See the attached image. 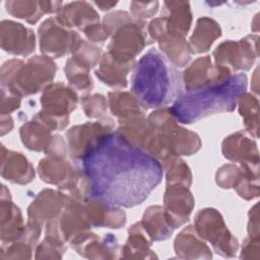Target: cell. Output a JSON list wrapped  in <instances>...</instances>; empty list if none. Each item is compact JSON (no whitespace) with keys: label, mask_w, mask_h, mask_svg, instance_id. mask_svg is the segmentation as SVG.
I'll list each match as a JSON object with an SVG mask.
<instances>
[{"label":"cell","mask_w":260,"mask_h":260,"mask_svg":"<svg viewBox=\"0 0 260 260\" xmlns=\"http://www.w3.org/2000/svg\"><path fill=\"white\" fill-rule=\"evenodd\" d=\"M80 161L89 198L119 207L141 204L164 175L157 158L131 144L117 129L102 137Z\"/></svg>","instance_id":"obj_1"},{"label":"cell","mask_w":260,"mask_h":260,"mask_svg":"<svg viewBox=\"0 0 260 260\" xmlns=\"http://www.w3.org/2000/svg\"><path fill=\"white\" fill-rule=\"evenodd\" d=\"M131 92L147 109L167 108L182 93V76L157 49L148 50L132 69Z\"/></svg>","instance_id":"obj_2"},{"label":"cell","mask_w":260,"mask_h":260,"mask_svg":"<svg viewBox=\"0 0 260 260\" xmlns=\"http://www.w3.org/2000/svg\"><path fill=\"white\" fill-rule=\"evenodd\" d=\"M248 80L244 73H234L228 78L182 92L169 108L182 124H192L208 116L233 112L239 98L246 92Z\"/></svg>","instance_id":"obj_3"},{"label":"cell","mask_w":260,"mask_h":260,"mask_svg":"<svg viewBox=\"0 0 260 260\" xmlns=\"http://www.w3.org/2000/svg\"><path fill=\"white\" fill-rule=\"evenodd\" d=\"M57 66L52 58L45 55L4 62L0 71L1 88L19 96H28L43 91L52 83Z\"/></svg>","instance_id":"obj_4"},{"label":"cell","mask_w":260,"mask_h":260,"mask_svg":"<svg viewBox=\"0 0 260 260\" xmlns=\"http://www.w3.org/2000/svg\"><path fill=\"white\" fill-rule=\"evenodd\" d=\"M102 24L111 38L107 52L120 62L135 63L136 56L153 43L146 23L126 11L116 10L107 14Z\"/></svg>","instance_id":"obj_5"},{"label":"cell","mask_w":260,"mask_h":260,"mask_svg":"<svg viewBox=\"0 0 260 260\" xmlns=\"http://www.w3.org/2000/svg\"><path fill=\"white\" fill-rule=\"evenodd\" d=\"M147 120L156 129L168 156L192 155L201 148L199 135L181 126L168 107L154 110Z\"/></svg>","instance_id":"obj_6"},{"label":"cell","mask_w":260,"mask_h":260,"mask_svg":"<svg viewBox=\"0 0 260 260\" xmlns=\"http://www.w3.org/2000/svg\"><path fill=\"white\" fill-rule=\"evenodd\" d=\"M40 103L42 109L34 117L52 131H60L68 126L69 115L77 108L78 95L71 86L52 82L42 91Z\"/></svg>","instance_id":"obj_7"},{"label":"cell","mask_w":260,"mask_h":260,"mask_svg":"<svg viewBox=\"0 0 260 260\" xmlns=\"http://www.w3.org/2000/svg\"><path fill=\"white\" fill-rule=\"evenodd\" d=\"M193 226L201 239L211 244L216 254L224 258L236 256L239 249L238 240L231 233L217 209L206 207L198 210Z\"/></svg>","instance_id":"obj_8"},{"label":"cell","mask_w":260,"mask_h":260,"mask_svg":"<svg viewBox=\"0 0 260 260\" xmlns=\"http://www.w3.org/2000/svg\"><path fill=\"white\" fill-rule=\"evenodd\" d=\"M257 35H249L239 41H224L212 53L215 65L236 71H248L258 57Z\"/></svg>","instance_id":"obj_9"},{"label":"cell","mask_w":260,"mask_h":260,"mask_svg":"<svg viewBox=\"0 0 260 260\" xmlns=\"http://www.w3.org/2000/svg\"><path fill=\"white\" fill-rule=\"evenodd\" d=\"M115 122L109 117L71 127L67 133L68 154L73 160H81L84 154L106 134L112 132Z\"/></svg>","instance_id":"obj_10"},{"label":"cell","mask_w":260,"mask_h":260,"mask_svg":"<svg viewBox=\"0 0 260 260\" xmlns=\"http://www.w3.org/2000/svg\"><path fill=\"white\" fill-rule=\"evenodd\" d=\"M78 36L76 31L61 25L55 17H49L38 28L40 50L50 58H61L71 53Z\"/></svg>","instance_id":"obj_11"},{"label":"cell","mask_w":260,"mask_h":260,"mask_svg":"<svg viewBox=\"0 0 260 260\" xmlns=\"http://www.w3.org/2000/svg\"><path fill=\"white\" fill-rule=\"evenodd\" d=\"M68 244L78 255L87 259H116L121 255L119 242L113 234L100 237L88 230L75 235Z\"/></svg>","instance_id":"obj_12"},{"label":"cell","mask_w":260,"mask_h":260,"mask_svg":"<svg viewBox=\"0 0 260 260\" xmlns=\"http://www.w3.org/2000/svg\"><path fill=\"white\" fill-rule=\"evenodd\" d=\"M149 38L156 42L160 53L168 60L178 67H183L188 64L191 58V52L188 42L185 38H175L166 32L165 20L161 16L152 19L147 25Z\"/></svg>","instance_id":"obj_13"},{"label":"cell","mask_w":260,"mask_h":260,"mask_svg":"<svg viewBox=\"0 0 260 260\" xmlns=\"http://www.w3.org/2000/svg\"><path fill=\"white\" fill-rule=\"evenodd\" d=\"M194 203V197L189 187L179 184L166 185L162 207L166 218L174 230L189 220Z\"/></svg>","instance_id":"obj_14"},{"label":"cell","mask_w":260,"mask_h":260,"mask_svg":"<svg viewBox=\"0 0 260 260\" xmlns=\"http://www.w3.org/2000/svg\"><path fill=\"white\" fill-rule=\"evenodd\" d=\"M67 194L60 190L44 189L36 195L27 207V221L44 228L45 224L58 218L64 208Z\"/></svg>","instance_id":"obj_15"},{"label":"cell","mask_w":260,"mask_h":260,"mask_svg":"<svg viewBox=\"0 0 260 260\" xmlns=\"http://www.w3.org/2000/svg\"><path fill=\"white\" fill-rule=\"evenodd\" d=\"M232 73L229 69L215 65L211 57L206 55L194 60L183 72L182 81L186 91L193 90L204 85L221 81Z\"/></svg>","instance_id":"obj_16"},{"label":"cell","mask_w":260,"mask_h":260,"mask_svg":"<svg viewBox=\"0 0 260 260\" xmlns=\"http://www.w3.org/2000/svg\"><path fill=\"white\" fill-rule=\"evenodd\" d=\"M253 138L244 130L229 135L221 143L223 156L240 166L259 169V151Z\"/></svg>","instance_id":"obj_17"},{"label":"cell","mask_w":260,"mask_h":260,"mask_svg":"<svg viewBox=\"0 0 260 260\" xmlns=\"http://www.w3.org/2000/svg\"><path fill=\"white\" fill-rule=\"evenodd\" d=\"M0 45L10 55L26 57L36 48L34 31L13 20H2L0 23Z\"/></svg>","instance_id":"obj_18"},{"label":"cell","mask_w":260,"mask_h":260,"mask_svg":"<svg viewBox=\"0 0 260 260\" xmlns=\"http://www.w3.org/2000/svg\"><path fill=\"white\" fill-rule=\"evenodd\" d=\"M26 223L18 206L13 203L9 190L5 185L1 187L0 195V239L1 243L19 240L25 233Z\"/></svg>","instance_id":"obj_19"},{"label":"cell","mask_w":260,"mask_h":260,"mask_svg":"<svg viewBox=\"0 0 260 260\" xmlns=\"http://www.w3.org/2000/svg\"><path fill=\"white\" fill-rule=\"evenodd\" d=\"M1 176L12 184L26 185L35 178V169L21 152L1 145Z\"/></svg>","instance_id":"obj_20"},{"label":"cell","mask_w":260,"mask_h":260,"mask_svg":"<svg viewBox=\"0 0 260 260\" xmlns=\"http://www.w3.org/2000/svg\"><path fill=\"white\" fill-rule=\"evenodd\" d=\"M83 201L67 194L64 208L58 218L61 232L67 243L75 235L92 228L88 221Z\"/></svg>","instance_id":"obj_21"},{"label":"cell","mask_w":260,"mask_h":260,"mask_svg":"<svg viewBox=\"0 0 260 260\" xmlns=\"http://www.w3.org/2000/svg\"><path fill=\"white\" fill-rule=\"evenodd\" d=\"M83 202L91 226L120 229L126 224V213L121 207L95 198H87Z\"/></svg>","instance_id":"obj_22"},{"label":"cell","mask_w":260,"mask_h":260,"mask_svg":"<svg viewBox=\"0 0 260 260\" xmlns=\"http://www.w3.org/2000/svg\"><path fill=\"white\" fill-rule=\"evenodd\" d=\"M166 32L175 38H185L192 24L190 3L186 1H166L162 3L161 15Z\"/></svg>","instance_id":"obj_23"},{"label":"cell","mask_w":260,"mask_h":260,"mask_svg":"<svg viewBox=\"0 0 260 260\" xmlns=\"http://www.w3.org/2000/svg\"><path fill=\"white\" fill-rule=\"evenodd\" d=\"M57 21L66 28H78L81 31L100 21V15L95 9L85 1H74L63 5L57 12Z\"/></svg>","instance_id":"obj_24"},{"label":"cell","mask_w":260,"mask_h":260,"mask_svg":"<svg viewBox=\"0 0 260 260\" xmlns=\"http://www.w3.org/2000/svg\"><path fill=\"white\" fill-rule=\"evenodd\" d=\"M174 249L180 259H211L212 253L205 241L196 233L193 225L184 228L175 238Z\"/></svg>","instance_id":"obj_25"},{"label":"cell","mask_w":260,"mask_h":260,"mask_svg":"<svg viewBox=\"0 0 260 260\" xmlns=\"http://www.w3.org/2000/svg\"><path fill=\"white\" fill-rule=\"evenodd\" d=\"M135 63H123L113 58L108 52L104 53L94 70L95 76L106 85L113 88H125L127 76Z\"/></svg>","instance_id":"obj_26"},{"label":"cell","mask_w":260,"mask_h":260,"mask_svg":"<svg viewBox=\"0 0 260 260\" xmlns=\"http://www.w3.org/2000/svg\"><path fill=\"white\" fill-rule=\"evenodd\" d=\"M153 241L149 238L140 221L128 229V239L121 248L120 258L154 259L157 255L150 249Z\"/></svg>","instance_id":"obj_27"},{"label":"cell","mask_w":260,"mask_h":260,"mask_svg":"<svg viewBox=\"0 0 260 260\" xmlns=\"http://www.w3.org/2000/svg\"><path fill=\"white\" fill-rule=\"evenodd\" d=\"M221 37V27L213 18L203 16L197 19L188 45L191 54H202L209 51L214 41Z\"/></svg>","instance_id":"obj_28"},{"label":"cell","mask_w":260,"mask_h":260,"mask_svg":"<svg viewBox=\"0 0 260 260\" xmlns=\"http://www.w3.org/2000/svg\"><path fill=\"white\" fill-rule=\"evenodd\" d=\"M19 136L27 149L39 152H45L53 138L52 130L35 117L20 127Z\"/></svg>","instance_id":"obj_29"},{"label":"cell","mask_w":260,"mask_h":260,"mask_svg":"<svg viewBox=\"0 0 260 260\" xmlns=\"http://www.w3.org/2000/svg\"><path fill=\"white\" fill-rule=\"evenodd\" d=\"M109 109L115 117L126 120L133 117L145 116V109L132 92L126 90H113L108 93Z\"/></svg>","instance_id":"obj_30"},{"label":"cell","mask_w":260,"mask_h":260,"mask_svg":"<svg viewBox=\"0 0 260 260\" xmlns=\"http://www.w3.org/2000/svg\"><path fill=\"white\" fill-rule=\"evenodd\" d=\"M140 222L153 242L165 241L174 232V229L166 218L164 207L160 205L149 206L145 210Z\"/></svg>","instance_id":"obj_31"},{"label":"cell","mask_w":260,"mask_h":260,"mask_svg":"<svg viewBox=\"0 0 260 260\" xmlns=\"http://www.w3.org/2000/svg\"><path fill=\"white\" fill-rule=\"evenodd\" d=\"M238 111L243 119L245 131L252 137L258 138L259 132V101L256 95L244 92L237 103Z\"/></svg>","instance_id":"obj_32"},{"label":"cell","mask_w":260,"mask_h":260,"mask_svg":"<svg viewBox=\"0 0 260 260\" xmlns=\"http://www.w3.org/2000/svg\"><path fill=\"white\" fill-rule=\"evenodd\" d=\"M166 176V185H184L190 187L192 184V173L189 166L180 156H169L161 160Z\"/></svg>","instance_id":"obj_33"},{"label":"cell","mask_w":260,"mask_h":260,"mask_svg":"<svg viewBox=\"0 0 260 260\" xmlns=\"http://www.w3.org/2000/svg\"><path fill=\"white\" fill-rule=\"evenodd\" d=\"M71 59L79 66L90 70L96 66L103 55L100 47L78 36L71 50Z\"/></svg>","instance_id":"obj_34"},{"label":"cell","mask_w":260,"mask_h":260,"mask_svg":"<svg viewBox=\"0 0 260 260\" xmlns=\"http://www.w3.org/2000/svg\"><path fill=\"white\" fill-rule=\"evenodd\" d=\"M5 8L13 17L23 19L30 24L37 23L45 14L41 1L11 0L5 2Z\"/></svg>","instance_id":"obj_35"},{"label":"cell","mask_w":260,"mask_h":260,"mask_svg":"<svg viewBox=\"0 0 260 260\" xmlns=\"http://www.w3.org/2000/svg\"><path fill=\"white\" fill-rule=\"evenodd\" d=\"M69 86L79 91H90L93 87V81L89 75V70L77 65L69 58L64 67Z\"/></svg>","instance_id":"obj_36"},{"label":"cell","mask_w":260,"mask_h":260,"mask_svg":"<svg viewBox=\"0 0 260 260\" xmlns=\"http://www.w3.org/2000/svg\"><path fill=\"white\" fill-rule=\"evenodd\" d=\"M34 249L24 239H19L10 243H1L0 258L2 260L7 259H30L32 257Z\"/></svg>","instance_id":"obj_37"},{"label":"cell","mask_w":260,"mask_h":260,"mask_svg":"<svg viewBox=\"0 0 260 260\" xmlns=\"http://www.w3.org/2000/svg\"><path fill=\"white\" fill-rule=\"evenodd\" d=\"M82 110L87 118L103 119L108 111V100L101 93L86 94L80 100Z\"/></svg>","instance_id":"obj_38"},{"label":"cell","mask_w":260,"mask_h":260,"mask_svg":"<svg viewBox=\"0 0 260 260\" xmlns=\"http://www.w3.org/2000/svg\"><path fill=\"white\" fill-rule=\"evenodd\" d=\"M67 247L52 243L44 238L36 247V259H61L66 252Z\"/></svg>","instance_id":"obj_39"},{"label":"cell","mask_w":260,"mask_h":260,"mask_svg":"<svg viewBox=\"0 0 260 260\" xmlns=\"http://www.w3.org/2000/svg\"><path fill=\"white\" fill-rule=\"evenodd\" d=\"M158 6H159V3L157 1H152V2L132 1L130 3L131 15L138 20H143L144 18H149L153 16L157 12Z\"/></svg>","instance_id":"obj_40"},{"label":"cell","mask_w":260,"mask_h":260,"mask_svg":"<svg viewBox=\"0 0 260 260\" xmlns=\"http://www.w3.org/2000/svg\"><path fill=\"white\" fill-rule=\"evenodd\" d=\"M21 105V96L14 94L4 88H1V115H9L15 110L19 109Z\"/></svg>","instance_id":"obj_41"},{"label":"cell","mask_w":260,"mask_h":260,"mask_svg":"<svg viewBox=\"0 0 260 260\" xmlns=\"http://www.w3.org/2000/svg\"><path fill=\"white\" fill-rule=\"evenodd\" d=\"M260 237L248 236L243 241L240 257L242 259L258 260L260 258Z\"/></svg>","instance_id":"obj_42"},{"label":"cell","mask_w":260,"mask_h":260,"mask_svg":"<svg viewBox=\"0 0 260 260\" xmlns=\"http://www.w3.org/2000/svg\"><path fill=\"white\" fill-rule=\"evenodd\" d=\"M68 152V146L64 138L60 134L53 135L51 144L49 145L48 149L45 151L47 156H54V157H66Z\"/></svg>","instance_id":"obj_43"},{"label":"cell","mask_w":260,"mask_h":260,"mask_svg":"<svg viewBox=\"0 0 260 260\" xmlns=\"http://www.w3.org/2000/svg\"><path fill=\"white\" fill-rule=\"evenodd\" d=\"M82 32L84 34L88 42L92 44H103L109 38V35L107 34L103 24L100 22L85 27Z\"/></svg>","instance_id":"obj_44"},{"label":"cell","mask_w":260,"mask_h":260,"mask_svg":"<svg viewBox=\"0 0 260 260\" xmlns=\"http://www.w3.org/2000/svg\"><path fill=\"white\" fill-rule=\"evenodd\" d=\"M248 220V236L259 237V213H258V203H256L249 211Z\"/></svg>","instance_id":"obj_45"},{"label":"cell","mask_w":260,"mask_h":260,"mask_svg":"<svg viewBox=\"0 0 260 260\" xmlns=\"http://www.w3.org/2000/svg\"><path fill=\"white\" fill-rule=\"evenodd\" d=\"M13 128V120L10 115H1V135H5Z\"/></svg>","instance_id":"obj_46"},{"label":"cell","mask_w":260,"mask_h":260,"mask_svg":"<svg viewBox=\"0 0 260 260\" xmlns=\"http://www.w3.org/2000/svg\"><path fill=\"white\" fill-rule=\"evenodd\" d=\"M94 4L96 6H99L101 10L105 11V10H109L112 7H114L117 4V2H94Z\"/></svg>","instance_id":"obj_47"}]
</instances>
